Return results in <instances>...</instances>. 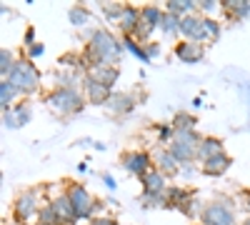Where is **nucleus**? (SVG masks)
<instances>
[{
  "label": "nucleus",
  "mask_w": 250,
  "mask_h": 225,
  "mask_svg": "<svg viewBox=\"0 0 250 225\" xmlns=\"http://www.w3.org/2000/svg\"><path fill=\"white\" fill-rule=\"evenodd\" d=\"M120 58H123V45L115 40V35H113L110 30H105V28L93 30L90 43H88V50H85L88 70L100 68V65H113V68H118Z\"/></svg>",
  "instance_id": "f257e3e1"
},
{
  "label": "nucleus",
  "mask_w": 250,
  "mask_h": 225,
  "mask_svg": "<svg viewBox=\"0 0 250 225\" xmlns=\"http://www.w3.org/2000/svg\"><path fill=\"white\" fill-rule=\"evenodd\" d=\"M45 103L60 118H68V115H78L83 108H85V98H83L78 90H70V88H55L45 98Z\"/></svg>",
  "instance_id": "f03ea898"
},
{
  "label": "nucleus",
  "mask_w": 250,
  "mask_h": 225,
  "mask_svg": "<svg viewBox=\"0 0 250 225\" xmlns=\"http://www.w3.org/2000/svg\"><path fill=\"white\" fill-rule=\"evenodd\" d=\"M5 80L13 88H18L20 95H33L40 88V73L30 60H18V65L13 68V73Z\"/></svg>",
  "instance_id": "7ed1b4c3"
},
{
  "label": "nucleus",
  "mask_w": 250,
  "mask_h": 225,
  "mask_svg": "<svg viewBox=\"0 0 250 225\" xmlns=\"http://www.w3.org/2000/svg\"><path fill=\"white\" fill-rule=\"evenodd\" d=\"M203 225H235V205L230 198L208 200L200 213Z\"/></svg>",
  "instance_id": "20e7f679"
},
{
  "label": "nucleus",
  "mask_w": 250,
  "mask_h": 225,
  "mask_svg": "<svg viewBox=\"0 0 250 225\" xmlns=\"http://www.w3.org/2000/svg\"><path fill=\"white\" fill-rule=\"evenodd\" d=\"M200 143H203V138L195 130H175V138L168 148L180 163H193V160H198Z\"/></svg>",
  "instance_id": "39448f33"
},
{
  "label": "nucleus",
  "mask_w": 250,
  "mask_h": 225,
  "mask_svg": "<svg viewBox=\"0 0 250 225\" xmlns=\"http://www.w3.org/2000/svg\"><path fill=\"white\" fill-rule=\"evenodd\" d=\"M163 15H165V10L158 8V5H145V8H140V25H138V33H135L133 38H138L140 43L145 45V43L150 40L153 30L160 28Z\"/></svg>",
  "instance_id": "423d86ee"
},
{
  "label": "nucleus",
  "mask_w": 250,
  "mask_h": 225,
  "mask_svg": "<svg viewBox=\"0 0 250 225\" xmlns=\"http://www.w3.org/2000/svg\"><path fill=\"white\" fill-rule=\"evenodd\" d=\"M68 198H70V203H73V210H75V215H78V220H93V213H95V203H93V198H90V193L80 185V183H75V185H70L68 188V193H65Z\"/></svg>",
  "instance_id": "0eeeda50"
},
{
  "label": "nucleus",
  "mask_w": 250,
  "mask_h": 225,
  "mask_svg": "<svg viewBox=\"0 0 250 225\" xmlns=\"http://www.w3.org/2000/svg\"><path fill=\"white\" fill-rule=\"evenodd\" d=\"M40 200H38V193L35 190H25V193H20L13 203V213H15V220H20L23 225H28V220L33 215L40 213Z\"/></svg>",
  "instance_id": "6e6552de"
},
{
  "label": "nucleus",
  "mask_w": 250,
  "mask_h": 225,
  "mask_svg": "<svg viewBox=\"0 0 250 225\" xmlns=\"http://www.w3.org/2000/svg\"><path fill=\"white\" fill-rule=\"evenodd\" d=\"M150 163H153V155L145 150H130L123 155V168L130 175H138L140 180L150 173Z\"/></svg>",
  "instance_id": "1a4fd4ad"
},
{
  "label": "nucleus",
  "mask_w": 250,
  "mask_h": 225,
  "mask_svg": "<svg viewBox=\"0 0 250 225\" xmlns=\"http://www.w3.org/2000/svg\"><path fill=\"white\" fill-rule=\"evenodd\" d=\"M180 35L190 43H205L208 33H205V15H185L180 20Z\"/></svg>",
  "instance_id": "9d476101"
},
{
  "label": "nucleus",
  "mask_w": 250,
  "mask_h": 225,
  "mask_svg": "<svg viewBox=\"0 0 250 225\" xmlns=\"http://www.w3.org/2000/svg\"><path fill=\"white\" fill-rule=\"evenodd\" d=\"M153 163H155V170L163 173L165 178H175L180 173V160L170 153V148H160L153 153Z\"/></svg>",
  "instance_id": "9b49d317"
},
{
  "label": "nucleus",
  "mask_w": 250,
  "mask_h": 225,
  "mask_svg": "<svg viewBox=\"0 0 250 225\" xmlns=\"http://www.w3.org/2000/svg\"><path fill=\"white\" fill-rule=\"evenodd\" d=\"M83 88H85V100H90L93 105H105L110 100V88H105L103 83H98V80H93L90 75H85V80H83Z\"/></svg>",
  "instance_id": "f8f14e48"
},
{
  "label": "nucleus",
  "mask_w": 250,
  "mask_h": 225,
  "mask_svg": "<svg viewBox=\"0 0 250 225\" xmlns=\"http://www.w3.org/2000/svg\"><path fill=\"white\" fill-rule=\"evenodd\" d=\"M175 55L180 63H200V60L205 58V48L203 43H190V40H183V43L175 45Z\"/></svg>",
  "instance_id": "ddd939ff"
},
{
  "label": "nucleus",
  "mask_w": 250,
  "mask_h": 225,
  "mask_svg": "<svg viewBox=\"0 0 250 225\" xmlns=\"http://www.w3.org/2000/svg\"><path fill=\"white\" fill-rule=\"evenodd\" d=\"M230 165H233L230 155H228V153H218L213 158L203 160V173L205 175H213V178H220V175H225L228 170H230Z\"/></svg>",
  "instance_id": "4468645a"
},
{
  "label": "nucleus",
  "mask_w": 250,
  "mask_h": 225,
  "mask_svg": "<svg viewBox=\"0 0 250 225\" xmlns=\"http://www.w3.org/2000/svg\"><path fill=\"white\" fill-rule=\"evenodd\" d=\"M50 203H53V208H55V213H58L60 225H75V223H78V215H75V210H73V203H70L68 195H60V198H55V200H50Z\"/></svg>",
  "instance_id": "2eb2a0df"
},
{
  "label": "nucleus",
  "mask_w": 250,
  "mask_h": 225,
  "mask_svg": "<svg viewBox=\"0 0 250 225\" xmlns=\"http://www.w3.org/2000/svg\"><path fill=\"white\" fill-rule=\"evenodd\" d=\"M105 108L115 115H128L133 108H135V98L128 95V93H113L110 100L105 103Z\"/></svg>",
  "instance_id": "dca6fc26"
},
{
  "label": "nucleus",
  "mask_w": 250,
  "mask_h": 225,
  "mask_svg": "<svg viewBox=\"0 0 250 225\" xmlns=\"http://www.w3.org/2000/svg\"><path fill=\"white\" fill-rule=\"evenodd\" d=\"M138 25H140V8L125 5V13H123V18H120L118 28L123 30V35H135V33H138Z\"/></svg>",
  "instance_id": "f3484780"
},
{
  "label": "nucleus",
  "mask_w": 250,
  "mask_h": 225,
  "mask_svg": "<svg viewBox=\"0 0 250 225\" xmlns=\"http://www.w3.org/2000/svg\"><path fill=\"white\" fill-rule=\"evenodd\" d=\"M88 75H90L93 80H98V83H103L105 88H113V85L118 83V78H120V70L113 68V65H100V68L88 70Z\"/></svg>",
  "instance_id": "a211bd4d"
},
{
  "label": "nucleus",
  "mask_w": 250,
  "mask_h": 225,
  "mask_svg": "<svg viewBox=\"0 0 250 225\" xmlns=\"http://www.w3.org/2000/svg\"><path fill=\"white\" fill-rule=\"evenodd\" d=\"M168 190V183H165V175L158 170H150L143 178V193H153V195H163Z\"/></svg>",
  "instance_id": "6ab92c4d"
},
{
  "label": "nucleus",
  "mask_w": 250,
  "mask_h": 225,
  "mask_svg": "<svg viewBox=\"0 0 250 225\" xmlns=\"http://www.w3.org/2000/svg\"><path fill=\"white\" fill-rule=\"evenodd\" d=\"M195 3L193 0H170V3H165V13H170L175 18H185V15H193L195 13Z\"/></svg>",
  "instance_id": "aec40b11"
},
{
  "label": "nucleus",
  "mask_w": 250,
  "mask_h": 225,
  "mask_svg": "<svg viewBox=\"0 0 250 225\" xmlns=\"http://www.w3.org/2000/svg\"><path fill=\"white\" fill-rule=\"evenodd\" d=\"M218 153H225L223 150V140H218V138H203L200 148H198V160H208V158H213Z\"/></svg>",
  "instance_id": "412c9836"
},
{
  "label": "nucleus",
  "mask_w": 250,
  "mask_h": 225,
  "mask_svg": "<svg viewBox=\"0 0 250 225\" xmlns=\"http://www.w3.org/2000/svg\"><path fill=\"white\" fill-rule=\"evenodd\" d=\"M123 48L130 55H135L138 60H143V63H150V55H148V50H145V45L140 43V40H135L133 35H123Z\"/></svg>",
  "instance_id": "4be33fe9"
},
{
  "label": "nucleus",
  "mask_w": 250,
  "mask_h": 225,
  "mask_svg": "<svg viewBox=\"0 0 250 225\" xmlns=\"http://www.w3.org/2000/svg\"><path fill=\"white\" fill-rule=\"evenodd\" d=\"M18 88H13L8 80H0V108L5 110H13V103H15V98H18Z\"/></svg>",
  "instance_id": "5701e85b"
},
{
  "label": "nucleus",
  "mask_w": 250,
  "mask_h": 225,
  "mask_svg": "<svg viewBox=\"0 0 250 225\" xmlns=\"http://www.w3.org/2000/svg\"><path fill=\"white\" fill-rule=\"evenodd\" d=\"M223 10H228L235 20H243L245 15H250V0H225Z\"/></svg>",
  "instance_id": "b1692460"
},
{
  "label": "nucleus",
  "mask_w": 250,
  "mask_h": 225,
  "mask_svg": "<svg viewBox=\"0 0 250 225\" xmlns=\"http://www.w3.org/2000/svg\"><path fill=\"white\" fill-rule=\"evenodd\" d=\"M68 20L73 25H85V23H90V8L88 5H83V3H78V5H73L70 10H68Z\"/></svg>",
  "instance_id": "393cba45"
},
{
  "label": "nucleus",
  "mask_w": 250,
  "mask_h": 225,
  "mask_svg": "<svg viewBox=\"0 0 250 225\" xmlns=\"http://www.w3.org/2000/svg\"><path fill=\"white\" fill-rule=\"evenodd\" d=\"M18 65V58H15V53L10 50V48H3L0 50V75H3V80L13 73V68Z\"/></svg>",
  "instance_id": "a878e982"
},
{
  "label": "nucleus",
  "mask_w": 250,
  "mask_h": 225,
  "mask_svg": "<svg viewBox=\"0 0 250 225\" xmlns=\"http://www.w3.org/2000/svg\"><path fill=\"white\" fill-rule=\"evenodd\" d=\"M38 225H60L53 203H43V208H40V213H38Z\"/></svg>",
  "instance_id": "bb28decb"
},
{
  "label": "nucleus",
  "mask_w": 250,
  "mask_h": 225,
  "mask_svg": "<svg viewBox=\"0 0 250 225\" xmlns=\"http://www.w3.org/2000/svg\"><path fill=\"white\" fill-rule=\"evenodd\" d=\"M140 205L148 210V208H168V195H153V193H143L140 198Z\"/></svg>",
  "instance_id": "cd10ccee"
},
{
  "label": "nucleus",
  "mask_w": 250,
  "mask_h": 225,
  "mask_svg": "<svg viewBox=\"0 0 250 225\" xmlns=\"http://www.w3.org/2000/svg\"><path fill=\"white\" fill-rule=\"evenodd\" d=\"M195 115H190V113H175V118H173V128L175 130H195Z\"/></svg>",
  "instance_id": "c85d7f7f"
},
{
  "label": "nucleus",
  "mask_w": 250,
  "mask_h": 225,
  "mask_svg": "<svg viewBox=\"0 0 250 225\" xmlns=\"http://www.w3.org/2000/svg\"><path fill=\"white\" fill-rule=\"evenodd\" d=\"M180 20H183V18H175V15H170V13H165V15H163V23H160V30H163L165 35H178V33H180Z\"/></svg>",
  "instance_id": "c756f323"
},
{
  "label": "nucleus",
  "mask_w": 250,
  "mask_h": 225,
  "mask_svg": "<svg viewBox=\"0 0 250 225\" xmlns=\"http://www.w3.org/2000/svg\"><path fill=\"white\" fill-rule=\"evenodd\" d=\"M13 115L18 120V125H25V123H30V118H33V110H30L28 103H15L13 105Z\"/></svg>",
  "instance_id": "7c9ffc66"
},
{
  "label": "nucleus",
  "mask_w": 250,
  "mask_h": 225,
  "mask_svg": "<svg viewBox=\"0 0 250 225\" xmlns=\"http://www.w3.org/2000/svg\"><path fill=\"white\" fill-rule=\"evenodd\" d=\"M123 13H125V5H118V3H103V15H105L108 20H115V23H120Z\"/></svg>",
  "instance_id": "2f4dec72"
},
{
  "label": "nucleus",
  "mask_w": 250,
  "mask_h": 225,
  "mask_svg": "<svg viewBox=\"0 0 250 225\" xmlns=\"http://www.w3.org/2000/svg\"><path fill=\"white\" fill-rule=\"evenodd\" d=\"M175 138V128H173V123H163V125H158V143H173Z\"/></svg>",
  "instance_id": "473e14b6"
},
{
  "label": "nucleus",
  "mask_w": 250,
  "mask_h": 225,
  "mask_svg": "<svg viewBox=\"0 0 250 225\" xmlns=\"http://www.w3.org/2000/svg\"><path fill=\"white\" fill-rule=\"evenodd\" d=\"M205 33H208V40H218L220 33H223V25L213 18H205Z\"/></svg>",
  "instance_id": "72a5a7b5"
},
{
  "label": "nucleus",
  "mask_w": 250,
  "mask_h": 225,
  "mask_svg": "<svg viewBox=\"0 0 250 225\" xmlns=\"http://www.w3.org/2000/svg\"><path fill=\"white\" fill-rule=\"evenodd\" d=\"M198 8H200L203 13H208V15H213L215 10H220V8H223V3H215V0H200Z\"/></svg>",
  "instance_id": "f704fd0d"
},
{
  "label": "nucleus",
  "mask_w": 250,
  "mask_h": 225,
  "mask_svg": "<svg viewBox=\"0 0 250 225\" xmlns=\"http://www.w3.org/2000/svg\"><path fill=\"white\" fill-rule=\"evenodd\" d=\"M3 125H5L8 130L20 128V125H18V120H15V115H13V110H5V113H3Z\"/></svg>",
  "instance_id": "c9c22d12"
},
{
  "label": "nucleus",
  "mask_w": 250,
  "mask_h": 225,
  "mask_svg": "<svg viewBox=\"0 0 250 225\" xmlns=\"http://www.w3.org/2000/svg\"><path fill=\"white\" fill-rule=\"evenodd\" d=\"M25 50H28V60H33V58H40V55L45 53V48L40 45V43H35V45H30V48H25Z\"/></svg>",
  "instance_id": "e433bc0d"
},
{
  "label": "nucleus",
  "mask_w": 250,
  "mask_h": 225,
  "mask_svg": "<svg viewBox=\"0 0 250 225\" xmlns=\"http://www.w3.org/2000/svg\"><path fill=\"white\" fill-rule=\"evenodd\" d=\"M90 225H118V220L115 218H93Z\"/></svg>",
  "instance_id": "4c0bfd02"
},
{
  "label": "nucleus",
  "mask_w": 250,
  "mask_h": 225,
  "mask_svg": "<svg viewBox=\"0 0 250 225\" xmlns=\"http://www.w3.org/2000/svg\"><path fill=\"white\" fill-rule=\"evenodd\" d=\"M145 50H148L150 58H158V55H160V45H158V43H145Z\"/></svg>",
  "instance_id": "58836bf2"
},
{
  "label": "nucleus",
  "mask_w": 250,
  "mask_h": 225,
  "mask_svg": "<svg viewBox=\"0 0 250 225\" xmlns=\"http://www.w3.org/2000/svg\"><path fill=\"white\" fill-rule=\"evenodd\" d=\"M30 45H35V28L25 30V48H30Z\"/></svg>",
  "instance_id": "ea45409f"
},
{
  "label": "nucleus",
  "mask_w": 250,
  "mask_h": 225,
  "mask_svg": "<svg viewBox=\"0 0 250 225\" xmlns=\"http://www.w3.org/2000/svg\"><path fill=\"white\" fill-rule=\"evenodd\" d=\"M180 173H183V175H188V178H190V175L195 173V168H193V163H180Z\"/></svg>",
  "instance_id": "a19ab883"
},
{
  "label": "nucleus",
  "mask_w": 250,
  "mask_h": 225,
  "mask_svg": "<svg viewBox=\"0 0 250 225\" xmlns=\"http://www.w3.org/2000/svg\"><path fill=\"white\" fill-rule=\"evenodd\" d=\"M103 183H105V185H108L110 190H115V188H118V183H115V178H113V175H108V173H103Z\"/></svg>",
  "instance_id": "79ce46f5"
},
{
  "label": "nucleus",
  "mask_w": 250,
  "mask_h": 225,
  "mask_svg": "<svg viewBox=\"0 0 250 225\" xmlns=\"http://www.w3.org/2000/svg\"><path fill=\"white\" fill-rule=\"evenodd\" d=\"M245 200H248V208H250V190L245 193Z\"/></svg>",
  "instance_id": "37998d69"
},
{
  "label": "nucleus",
  "mask_w": 250,
  "mask_h": 225,
  "mask_svg": "<svg viewBox=\"0 0 250 225\" xmlns=\"http://www.w3.org/2000/svg\"><path fill=\"white\" fill-rule=\"evenodd\" d=\"M243 225H250V218H248V220H245V223H243Z\"/></svg>",
  "instance_id": "c03bdc74"
}]
</instances>
